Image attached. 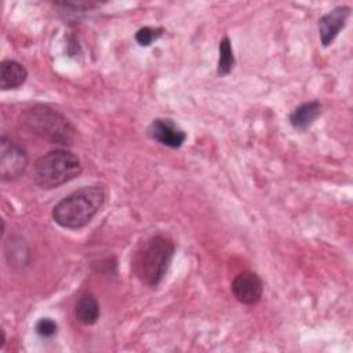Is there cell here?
<instances>
[{
	"mask_svg": "<svg viewBox=\"0 0 353 353\" xmlns=\"http://www.w3.org/2000/svg\"><path fill=\"white\" fill-rule=\"evenodd\" d=\"M105 199L106 193L102 186H83L69 193L54 205L52 219L63 229H81L99 212Z\"/></svg>",
	"mask_w": 353,
	"mask_h": 353,
	"instance_id": "1",
	"label": "cell"
},
{
	"mask_svg": "<svg viewBox=\"0 0 353 353\" xmlns=\"http://www.w3.org/2000/svg\"><path fill=\"white\" fill-rule=\"evenodd\" d=\"M175 252L174 241L163 234L145 240L134 254L132 270L145 285L156 288L165 277Z\"/></svg>",
	"mask_w": 353,
	"mask_h": 353,
	"instance_id": "2",
	"label": "cell"
},
{
	"mask_svg": "<svg viewBox=\"0 0 353 353\" xmlns=\"http://www.w3.org/2000/svg\"><path fill=\"white\" fill-rule=\"evenodd\" d=\"M25 127L39 138L59 146L72 145L76 138V128L58 110L47 105H36L22 114Z\"/></svg>",
	"mask_w": 353,
	"mask_h": 353,
	"instance_id": "3",
	"label": "cell"
},
{
	"mask_svg": "<svg viewBox=\"0 0 353 353\" xmlns=\"http://www.w3.org/2000/svg\"><path fill=\"white\" fill-rule=\"evenodd\" d=\"M83 171L79 157L63 148L50 150L48 153L39 157L33 167V179L41 189L50 190L59 188Z\"/></svg>",
	"mask_w": 353,
	"mask_h": 353,
	"instance_id": "4",
	"label": "cell"
},
{
	"mask_svg": "<svg viewBox=\"0 0 353 353\" xmlns=\"http://www.w3.org/2000/svg\"><path fill=\"white\" fill-rule=\"evenodd\" d=\"M28 167L25 150L6 134L0 138V178L3 182H12L21 178Z\"/></svg>",
	"mask_w": 353,
	"mask_h": 353,
	"instance_id": "5",
	"label": "cell"
},
{
	"mask_svg": "<svg viewBox=\"0 0 353 353\" xmlns=\"http://www.w3.org/2000/svg\"><path fill=\"white\" fill-rule=\"evenodd\" d=\"M232 294L243 305H256L263 295V283L251 270L240 272L232 281Z\"/></svg>",
	"mask_w": 353,
	"mask_h": 353,
	"instance_id": "6",
	"label": "cell"
},
{
	"mask_svg": "<svg viewBox=\"0 0 353 353\" xmlns=\"http://www.w3.org/2000/svg\"><path fill=\"white\" fill-rule=\"evenodd\" d=\"M146 134L150 139L171 149H179L186 141V132L171 119L159 117L152 120Z\"/></svg>",
	"mask_w": 353,
	"mask_h": 353,
	"instance_id": "7",
	"label": "cell"
},
{
	"mask_svg": "<svg viewBox=\"0 0 353 353\" xmlns=\"http://www.w3.org/2000/svg\"><path fill=\"white\" fill-rule=\"evenodd\" d=\"M349 17L350 7L338 6L319 19V37L323 47H328L334 43L339 32L346 26Z\"/></svg>",
	"mask_w": 353,
	"mask_h": 353,
	"instance_id": "8",
	"label": "cell"
},
{
	"mask_svg": "<svg viewBox=\"0 0 353 353\" xmlns=\"http://www.w3.org/2000/svg\"><path fill=\"white\" fill-rule=\"evenodd\" d=\"M28 79L26 68L14 59H4L0 63V88L1 91L17 90Z\"/></svg>",
	"mask_w": 353,
	"mask_h": 353,
	"instance_id": "9",
	"label": "cell"
},
{
	"mask_svg": "<svg viewBox=\"0 0 353 353\" xmlns=\"http://www.w3.org/2000/svg\"><path fill=\"white\" fill-rule=\"evenodd\" d=\"M321 109L323 106L319 101L303 102L290 113V124L298 131H305L314 124L317 117L321 114Z\"/></svg>",
	"mask_w": 353,
	"mask_h": 353,
	"instance_id": "10",
	"label": "cell"
},
{
	"mask_svg": "<svg viewBox=\"0 0 353 353\" xmlns=\"http://www.w3.org/2000/svg\"><path fill=\"white\" fill-rule=\"evenodd\" d=\"M74 316L76 320L84 325L95 324L101 316V307L97 298L90 292L83 294L74 305Z\"/></svg>",
	"mask_w": 353,
	"mask_h": 353,
	"instance_id": "11",
	"label": "cell"
},
{
	"mask_svg": "<svg viewBox=\"0 0 353 353\" xmlns=\"http://www.w3.org/2000/svg\"><path fill=\"white\" fill-rule=\"evenodd\" d=\"M218 52H219V57H218L216 73H218V76H226L232 72V69L234 68V63H236L232 43H230V39L228 36H225L219 41Z\"/></svg>",
	"mask_w": 353,
	"mask_h": 353,
	"instance_id": "12",
	"label": "cell"
},
{
	"mask_svg": "<svg viewBox=\"0 0 353 353\" xmlns=\"http://www.w3.org/2000/svg\"><path fill=\"white\" fill-rule=\"evenodd\" d=\"M164 33L163 28L142 26L135 32V41L142 47H149L153 41L159 40Z\"/></svg>",
	"mask_w": 353,
	"mask_h": 353,
	"instance_id": "13",
	"label": "cell"
},
{
	"mask_svg": "<svg viewBox=\"0 0 353 353\" xmlns=\"http://www.w3.org/2000/svg\"><path fill=\"white\" fill-rule=\"evenodd\" d=\"M34 331L41 338H52L58 331V324L51 317H41L34 325Z\"/></svg>",
	"mask_w": 353,
	"mask_h": 353,
	"instance_id": "14",
	"label": "cell"
},
{
	"mask_svg": "<svg viewBox=\"0 0 353 353\" xmlns=\"http://www.w3.org/2000/svg\"><path fill=\"white\" fill-rule=\"evenodd\" d=\"M22 241H12L8 244L10 250H6V256L8 259L10 263H14V265H18V266H22L25 265L26 262L23 261V250H22Z\"/></svg>",
	"mask_w": 353,
	"mask_h": 353,
	"instance_id": "15",
	"label": "cell"
}]
</instances>
